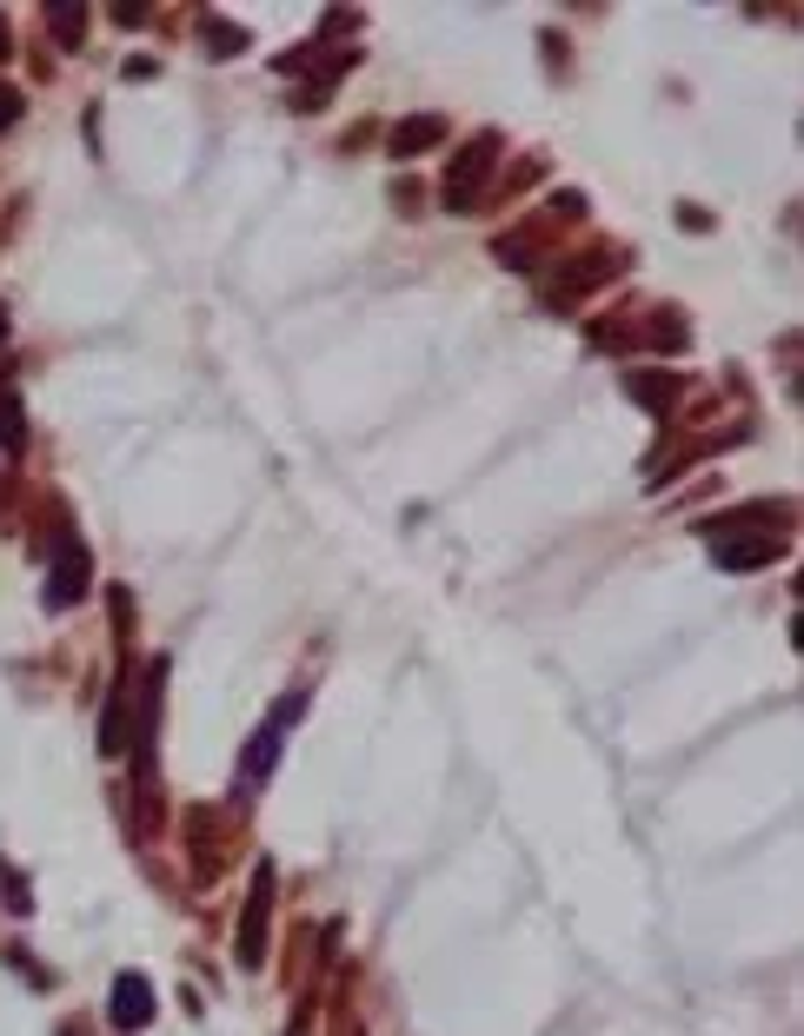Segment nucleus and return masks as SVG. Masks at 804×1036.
<instances>
[{
	"instance_id": "f257e3e1",
	"label": "nucleus",
	"mask_w": 804,
	"mask_h": 1036,
	"mask_svg": "<svg viewBox=\"0 0 804 1036\" xmlns=\"http://www.w3.org/2000/svg\"><path fill=\"white\" fill-rule=\"evenodd\" d=\"M493 153H499V140H493V133L465 146V160L446 173V200H452V207H472V200H478V173H486V160H493Z\"/></svg>"
},
{
	"instance_id": "f03ea898",
	"label": "nucleus",
	"mask_w": 804,
	"mask_h": 1036,
	"mask_svg": "<svg viewBox=\"0 0 804 1036\" xmlns=\"http://www.w3.org/2000/svg\"><path fill=\"white\" fill-rule=\"evenodd\" d=\"M80 585H87V552L67 545V552H60V572H54V585H47V604H54V612H60V604H73Z\"/></svg>"
},
{
	"instance_id": "7ed1b4c3",
	"label": "nucleus",
	"mask_w": 804,
	"mask_h": 1036,
	"mask_svg": "<svg viewBox=\"0 0 804 1036\" xmlns=\"http://www.w3.org/2000/svg\"><path fill=\"white\" fill-rule=\"evenodd\" d=\"M153 1016V990L140 984V977H120V990H114V1023L120 1029H140Z\"/></svg>"
},
{
	"instance_id": "20e7f679",
	"label": "nucleus",
	"mask_w": 804,
	"mask_h": 1036,
	"mask_svg": "<svg viewBox=\"0 0 804 1036\" xmlns=\"http://www.w3.org/2000/svg\"><path fill=\"white\" fill-rule=\"evenodd\" d=\"M433 140H439V120H406V127L392 133L399 153H419V146H433Z\"/></svg>"
},
{
	"instance_id": "39448f33",
	"label": "nucleus",
	"mask_w": 804,
	"mask_h": 1036,
	"mask_svg": "<svg viewBox=\"0 0 804 1036\" xmlns=\"http://www.w3.org/2000/svg\"><path fill=\"white\" fill-rule=\"evenodd\" d=\"M14 114H21V94H14V86H0V127H8Z\"/></svg>"
},
{
	"instance_id": "423d86ee",
	"label": "nucleus",
	"mask_w": 804,
	"mask_h": 1036,
	"mask_svg": "<svg viewBox=\"0 0 804 1036\" xmlns=\"http://www.w3.org/2000/svg\"><path fill=\"white\" fill-rule=\"evenodd\" d=\"M0 339H8V313H0Z\"/></svg>"
}]
</instances>
